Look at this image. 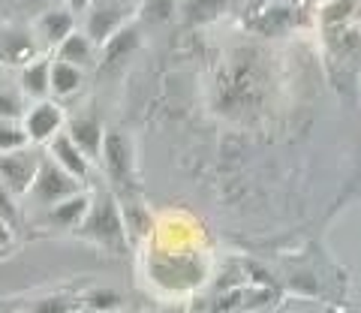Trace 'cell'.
I'll use <instances>...</instances> for the list:
<instances>
[{
    "label": "cell",
    "mask_w": 361,
    "mask_h": 313,
    "mask_svg": "<svg viewBox=\"0 0 361 313\" xmlns=\"http://www.w3.org/2000/svg\"><path fill=\"white\" fill-rule=\"evenodd\" d=\"M75 232H78V238H85V241L97 244V247H103V250H111V253H123L130 244L127 229H123L118 196L109 193V190H99V193L90 196V208Z\"/></svg>",
    "instance_id": "1"
},
{
    "label": "cell",
    "mask_w": 361,
    "mask_h": 313,
    "mask_svg": "<svg viewBox=\"0 0 361 313\" xmlns=\"http://www.w3.org/2000/svg\"><path fill=\"white\" fill-rule=\"evenodd\" d=\"M99 160H103L106 178H109V184L118 190V196L135 193V154H133V142L127 133L106 130Z\"/></svg>",
    "instance_id": "2"
},
{
    "label": "cell",
    "mask_w": 361,
    "mask_h": 313,
    "mask_svg": "<svg viewBox=\"0 0 361 313\" xmlns=\"http://www.w3.org/2000/svg\"><path fill=\"white\" fill-rule=\"evenodd\" d=\"M75 193H82V181H75V178L70 172H63L49 154H42L39 172L33 178V187H30L33 202L42 205V208H51V205H58Z\"/></svg>",
    "instance_id": "3"
},
{
    "label": "cell",
    "mask_w": 361,
    "mask_h": 313,
    "mask_svg": "<svg viewBox=\"0 0 361 313\" xmlns=\"http://www.w3.org/2000/svg\"><path fill=\"white\" fill-rule=\"evenodd\" d=\"M42 154L33 148H18L9 154H0V181L6 184V190L13 196H25L30 193L33 178L39 172Z\"/></svg>",
    "instance_id": "4"
},
{
    "label": "cell",
    "mask_w": 361,
    "mask_h": 313,
    "mask_svg": "<svg viewBox=\"0 0 361 313\" xmlns=\"http://www.w3.org/2000/svg\"><path fill=\"white\" fill-rule=\"evenodd\" d=\"M21 127H25L27 142H33V145H49L63 130V111H61L58 103H51V99H39V103H33L25 111V118H21Z\"/></svg>",
    "instance_id": "5"
},
{
    "label": "cell",
    "mask_w": 361,
    "mask_h": 313,
    "mask_svg": "<svg viewBox=\"0 0 361 313\" xmlns=\"http://www.w3.org/2000/svg\"><path fill=\"white\" fill-rule=\"evenodd\" d=\"M127 16H130V9L90 4L87 18H85V37L90 42H97V46H103L111 33H118L123 25H127Z\"/></svg>",
    "instance_id": "6"
},
{
    "label": "cell",
    "mask_w": 361,
    "mask_h": 313,
    "mask_svg": "<svg viewBox=\"0 0 361 313\" xmlns=\"http://www.w3.org/2000/svg\"><path fill=\"white\" fill-rule=\"evenodd\" d=\"M30 61H37V39L25 27H16V25L0 27V63L25 66Z\"/></svg>",
    "instance_id": "7"
},
{
    "label": "cell",
    "mask_w": 361,
    "mask_h": 313,
    "mask_svg": "<svg viewBox=\"0 0 361 313\" xmlns=\"http://www.w3.org/2000/svg\"><path fill=\"white\" fill-rule=\"evenodd\" d=\"M49 156L54 163L61 166L63 172H70L75 181H87V175H90V160L75 148V142L66 136V133H58L51 142H49Z\"/></svg>",
    "instance_id": "8"
},
{
    "label": "cell",
    "mask_w": 361,
    "mask_h": 313,
    "mask_svg": "<svg viewBox=\"0 0 361 313\" xmlns=\"http://www.w3.org/2000/svg\"><path fill=\"white\" fill-rule=\"evenodd\" d=\"M66 136L75 142V148L82 151L87 160H99V151H103V139H106V127L99 124L97 118H90V115L73 118L70 127H66Z\"/></svg>",
    "instance_id": "9"
},
{
    "label": "cell",
    "mask_w": 361,
    "mask_h": 313,
    "mask_svg": "<svg viewBox=\"0 0 361 313\" xmlns=\"http://www.w3.org/2000/svg\"><path fill=\"white\" fill-rule=\"evenodd\" d=\"M75 30V13L73 9H45L37 18V37L45 46L58 49L61 42Z\"/></svg>",
    "instance_id": "10"
},
{
    "label": "cell",
    "mask_w": 361,
    "mask_h": 313,
    "mask_svg": "<svg viewBox=\"0 0 361 313\" xmlns=\"http://www.w3.org/2000/svg\"><path fill=\"white\" fill-rule=\"evenodd\" d=\"M90 208V196L87 193H75L70 199H63V202L51 205L49 208V223L58 229H78L82 226V220Z\"/></svg>",
    "instance_id": "11"
},
{
    "label": "cell",
    "mask_w": 361,
    "mask_h": 313,
    "mask_svg": "<svg viewBox=\"0 0 361 313\" xmlns=\"http://www.w3.org/2000/svg\"><path fill=\"white\" fill-rule=\"evenodd\" d=\"M49 70H51V63L45 61V58H37V61H30L21 66V75H18V87H21V94L30 97V99H49Z\"/></svg>",
    "instance_id": "12"
},
{
    "label": "cell",
    "mask_w": 361,
    "mask_h": 313,
    "mask_svg": "<svg viewBox=\"0 0 361 313\" xmlns=\"http://www.w3.org/2000/svg\"><path fill=\"white\" fill-rule=\"evenodd\" d=\"M121 199V217H123V229H127V238L130 241H139L145 232L151 229V214L145 202L135 193H127V196H118Z\"/></svg>",
    "instance_id": "13"
},
{
    "label": "cell",
    "mask_w": 361,
    "mask_h": 313,
    "mask_svg": "<svg viewBox=\"0 0 361 313\" xmlns=\"http://www.w3.org/2000/svg\"><path fill=\"white\" fill-rule=\"evenodd\" d=\"M139 42H142V30L135 25H123L118 33H111V37L103 42V63L111 66L123 58H130V54L139 49Z\"/></svg>",
    "instance_id": "14"
},
{
    "label": "cell",
    "mask_w": 361,
    "mask_h": 313,
    "mask_svg": "<svg viewBox=\"0 0 361 313\" xmlns=\"http://www.w3.org/2000/svg\"><path fill=\"white\" fill-rule=\"evenodd\" d=\"M229 9V0H180L178 13L187 25H208Z\"/></svg>",
    "instance_id": "15"
},
{
    "label": "cell",
    "mask_w": 361,
    "mask_h": 313,
    "mask_svg": "<svg viewBox=\"0 0 361 313\" xmlns=\"http://www.w3.org/2000/svg\"><path fill=\"white\" fill-rule=\"evenodd\" d=\"M82 87V66L63 63V61H51L49 70V91L54 97H70Z\"/></svg>",
    "instance_id": "16"
},
{
    "label": "cell",
    "mask_w": 361,
    "mask_h": 313,
    "mask_svg": "<svg viewBox=\"0 0 361 313\" xmlns=\"http://www.w3.org/2000/svg\"><path fill=\"white\" fill-rule=\"evenodd\" d=\"M90 58H94V42H90L85 33H78V30H73L70 37L58 46V61H63V63L85 66V63H90Z\"/></svg>",
    "instance_id": "17"
},
{
    "label": "cell",
    "mask_w": 361,
    "mask_h": 313,
    "mask_svg": "<svg viewBox=\"0 0 361 313\" xmlns=\"http://www.w3.org/2000/svg\"><path fill=\"white\" fill-rule=\"evenodd\" d=\"M82 305L87 313H115L123 307V295L111 286H97V289H90V293H85Z\"/></svg>",
    "instance_id": "18"
},
{
    "label": "cell",
    "mask_w": 361,
    "mask_h": 313,
    "mask_svg": "<svg viewBox=\"0 0 361 313\" xmlns=\"http://www.w3.org/2000/svg\"><path fill=\"white\" fill-rule=\"evenodd\" d=\"M175 16H178V0H142L139 4V18L145 25H166Z\"/></svg>",
    "instance_id": "19"
},
{
    "label": "cell",
    "mask_w": 361,
    "mask_h": 313,
    "mask_svg": "<svg viewBox=\"0 0 361 313\" xmlns=\"http://www.w3.org/2000/svg\"><path fill=\"white\" fill-rule=\"evenodd\" d=\"M25 118V97L16 87H0V121H18Z\"/></svg>",
    "instance_id": "20"
},
{
    "label": "cell",
    "mask_w": 361,
    "mask_h": 313,
    "mask_svg": "<svg viewBox=\"0 0 361 313\" xmlns=\"http://www.w3.org/2000/svg\"><path fill=\"white\" fill-rule=\"evenodd\" d=\"M18 148H27L25 127L13 124V121H0V154H9Z\"/></svg>",
    "instance_id": "21"
},
{
    "label": "cell",
    "mask_w": 361,
    "mask_h": 313,
    "mask_svg": "<svg viewBox=\"0 0 361 313\" xmlns=\"http://www.w3.org/2000/svg\"><path fill=\"white\" fill-rule=\"evenodd\" d=\"M27 313H73V301L63 298V295H49V298H39L27 307Z\"/></svg>",
    "instance_id": "22"
},
{
    "label": "cell",
    "mask_w": 361,
    "mask_h": 313,
    "mask_svg": "<svg viewBox=\"0 0 361 313\" xmlns=\"http://www.w3.org/2000/svg\"><path fill=\"white\" fill-rule=\"evenodd\" d=\"M0 220L6 223V226H13V229H18V205H16V196L6 190V184L0 181Z\"/></svg>",
    "instance_id": "23"
},
{
    "label": "cell",
    "mask_w": 361,
    "mask_h": 313,
    "mask_svg": "<svg viewBox=\"0 0 361 313\" xmlns=\"http://www.w3.org/2000/svg\"><path fill=\"white\" fill-rule=\"evenodd\" d=\"M9 244H13V226H6V223L0 220V250H6Z\"/></svg>",
    "instance_id": "24"
},
{
    "label": "cell",
    "mask_w": 361,
    "mask_h": 313,
    "mask_svg": "<svg viewBox=\"0 0 361 313\" xmlns=\"http://www.w3.org/2000/svg\"><path fill=\"white\" fill-rule=\"evenodd\" d=\"M94 4H103V6H118V9H130L135 6V0H94Z\"/></svg>",
    "instance_id": "25"
},
{
    "label": "cell",
    "mask_w": 361,
    "mask_h": 313,
    "mask_svg": "<svg viewBox=\"0 0 361 313\" xmlns=\"http://www.w3.org/2000/svg\"><path fill=\"white\" fill-rule=\"evenodd\" d=\"M66 4H70V9H73V13H87L94 0H66Z\"/></svg>",
    "instance_id": "26"
},
{
    "label": "cell",
    "mask_w": 361,
    "mask_h": 313,
    "mask_svg": "<svg viewBox=\"0 0 361 313\" xmlns=\"http://www.w3.org/2000/svg\"><path fill=\"white\" fill-rule=\"evenodd\" d=\"M30 6H49V4H54V0H27Z\"/></svg>",
    "instance_id": "27"
},
{
    "label": "cell",
    "mask_w": 361,
    "mask_h": 313,
    "mask_svg": "<svg viewBox=\"0 0 361 313\" xmlns=\"http://www.w3.org/2000/svg\"><path fill=\"white\" fill-rule=\"evenodd\" d=\"M154 313H184L180 307H160V310H154Z\"/></svg>",
    "instance_id": "28"
},
{
    "label": "cell",
    "mask_w": 361,
    "mask_h": 313,
    "mask_svg": "<svg viewBox=\"0 0 361 313\" xmlns=\"http://www.w3.org/2000/svg\"><path fill=\"white\" fill-rule=\"evenodd\" d=\"M115 313H121V310H115Z\"/></svg>",
    "instance_id": "29"
}]
</instances>
